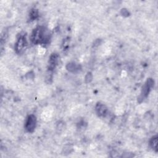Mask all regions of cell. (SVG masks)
Here are the masks:
<instances>
[{
  "instance_id": "1",
  "label": "cell",
  "mask_w": 158,
  "mask_h": 158,
  "mask_svg": "<svg viewBox=\"0 0 158 158\" xmlns=\"http://www.w3.org/2000/svg\"><path fill=\"white\" fill-rule=\"evenodd\" d=\"M31 40L34 44H47L50 40V33L45 27H38L33 31Z\"/></svg>"
},
{
  "instance_id": "2",
  "label": "cell",
  "mask_w": 158,
  "mask_h": 158,
  "mask_svg": "<svg viewBox=\"0 0 158 158\" xmlns=\"http://www.w3.org/2000/svg\"><path fill=\"white\" fill-rule=\"evenodd\" d=\"M36 117L33 115H28L26 119L25 124V127L26 130L28 132H33L36 127Z\"/></svg>"
},
{
  "instance_id": "3",
  "label": "cell",
  "mask_w": 158,
  "mask_h": 158,
  "mask_svg": "<svg viewBox=\"0 0 158 158\" xmlns=\"http://www.w3.org/2000/svg\"><path fill=\"white\" fill-rule=\"evenodd\" d=\"M27 46V41L23 35H20L15 43V51L17 53H21Z\"/></svg>"
},
{
  "instance_id": "4",
  "label": "cell",
  "mask_w": 158,
  "mask_h": 158,
  "mask_svg": "<svg viewBox=\"0 0 158 158\" xmlns=\"http://www.w3.org/2000/svg\"><path fill=\"white\" fill-rule=\"evenodd\" d=\"M153 83H154V81L151 79H149L147 80V81L146 82L144 85L143 86L142 92H141V94L143 99L144 97L147 96L148 94L149 93V92L151 89L150 88L152 87V85Z\"/></svg>"
},
{
  "instance_id": "5",
  "label": "cell",
  "mask_w": 158,
  "mask_h": 158,
  "mask_svg": "<svg viewBox=\"0 0 158 158\" xmlns=\"http://www.w3.org/2000/svg\"><path fill=\"white\" fill-rule=\"evenodd\" d=\"M96 110V112H97L98 115L99 116H102V117L105 116L107 112V107H106V106H104V104H100V103H98L97 104Z\"/></svg>"
},
{
  "instance_id": "6",
  "label": "cell",
  "mask_w": 158,
  "mask_h": 158,
  "mask_svg": "<svg viewBox=\"0 0 158 158\" xmlns=\"http://www.w3.org/2000/svg\"><path fill=\"white\" fill-rule=\"evenodd\" d=\"M57 55L56 54H53L51 57H50V60H49V67L51 69H54L57 62Z\"/></svg>"
},
{
  "instance_id": "7",
  "label": "cell",
  "mask_w": 158,
  "mask_h": 158,
  "mask_svg": "<svg viewBox=\"0 0 158 158\" xmlns=\"http://www.w3.org/2000/svg\"><path fill=\"white\" fill-rule=\"evenodd\" d=\"M150 145L151 146V148L155 150L156 151H157V136H153L151 139L150 140Z\"/></svg>"
},
{
  "instance_id": "8",
  "label": "cell",
  "mask_w": 158,
  "mask_h": 158,
  "mask_svg": "<svg viewBox=\"0 0 158 158\" xmlns=\"http://www.w3.org/2000/svg\"><path fill=\"white\" fill-rule=\"evenodd\" d=\"M38 16V12L36 9H33V10L31 11V13H30V17L32 19H35Z\"/></svg>"
}]
</instances>
